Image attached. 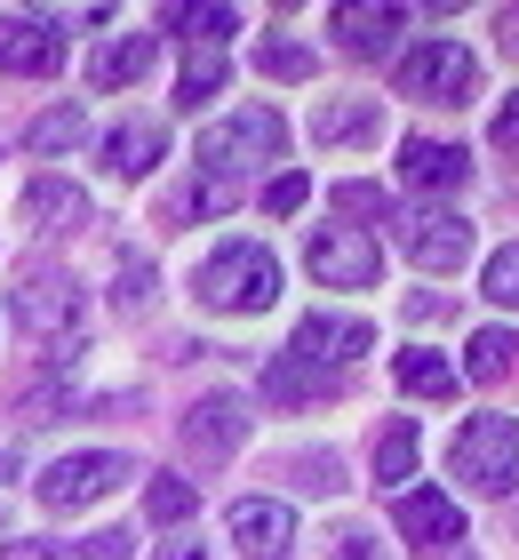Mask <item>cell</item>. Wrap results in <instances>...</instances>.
Here are the masks:
<instances>
[{
  "label": "cell",
  "instance_id": "836d02e7",
  "mask_svg": "<svg viewBox=\"0 0 519 560\" xmlns=\"http://www.w3.org/2000/svg\"><path fill=\"white\" fill-rule=\"evenodd\" d=\"M328 545H335L328 560H384V545L368 537V528H335V537H328Z\"/></svg>",
  "mask_w": 519,
  "mask_h": 560
},
{
  "label": "cell",
  "instance_id": "9a60e30c",
  "mask_svg": "<svg viewBox=\"0 0 519 560\" xmlns=\"http://www.w3.org/2000/svg\"><path fill=\"white\" fill-rule=\"evenodd\" d=\"M400 176L415 192H456L463 176H472V161H463V144H432V137H408L400 144Z\"/></svg>",
  "mask_w": 519,
  "mask_h": 560
},
{
  "label": "cell",
  "instance_id": "cb8c5ba5",
  "mask_svg": "<svg viewBox=\"0 0 519 560\" xmlns=\"http://www.w3.org/2000/svg\"><path fill=\"white\" fill-rule=\"evenodd\" d=\"M264 393H272V400H328L335 376H328V369H304V361H288V352H280V361L264 369Z\"/></svg>",
  "mask_w": 519,
  "mask_h": 560
},
{
  "label": "cell",
  "instance_id": "f35d334b",
  "mask_svg": "<svg viewBox=\"0 0 519 560\" xmlns=\"http://www.w3.org/2000/svg\"><path fill=\"white\" fill-rule=\"evenodd\" d=\"M161 560H208V552H200V545H168Z\"/></svg>",
  "mask_w": 519,
  "mask_h": 560
},
{
  "label": "cell",
  "instance_id": "8992f818",
  "mask_svg": "<svg viewBox=\"0 0 519 560\" xmlns=\"http://www.w3.org/2000/svg\"><path fill=\"white\" fill-rule=\"evenodd\" d=\"M120 480H137V465H128L120 448H81V456H57V465L40 472V504L48 513H89Z\"/></svg>",
  "mask_w": 519,
  "mask_h": 560
},
{
  "label": "cell",
  "instance_id": "7402d4cb",
  "mask_svg": "<svg viewBox=\"0 0 519 560\" xmlns=\"http://www.w3.org/2000/svg\"><path fill=\"white\" fill-rule=\"evenodd\" d=\"M511 369H519V337H511V328H480V337H472V361H463V376H472V385H504Z\"/></svg>",
  "mask_w": 519,
  "mask_h": 560
},
{
  "label": "cell",
  "instance_id": "d590c367",
  "mask_svg": "<svg viewBox=\"0 0 519 560\" xmlns=\"http://www.w3.org/2000/svg\"><path fill=\"white\" fill-rule=\"evenodd\" d=\"M496 144H504V152L519 144V89H511V96H504V105H496Z\"/></svg>",
  "mask_w": 519,
  "mask_h": 560
},
{
  "label": "cell",
  "instance_id": "5bb4252c",
  "mask_svg": "<svg viewBox=\"0 0 519 560\" xmlns=\"http://www.w3.org/2000/svg\"><path fill=\"white\" fill-rule=\"evenodd\" d=\"M24 224H33V233H81L89 192L64 185V176H33V185H24Z\"/></svg>",
  "mask_w": 519,
  "mask_h": 560
},
{
  "label": "cell",
  "instance_id": "e0dca14e",
  "mask_svg": "<svg viewBox=\"0 0 519 560\" xmlns=\"http://www.w3.org/2000/svg\"><path fill=\"white\" fill-rule=\"evenodd\" d=\"M152 57H161V40H152V33L104 40L96 57H89V89H104V96H113V89H128V81H144V72H152Z\"/></svg>",
  "mask_w": 519,
  "mask_h": 560
},
{
  "label": "cell",
  "instance_id": "277c9868",
  "mask_svg": "<svg viewBox=\"0 0 519 560\" xmlns=\"http://www.w3.org/2000/svg\"><path fill=\"white\" fill-rule=\"evenodd\" d=\"M448 472L463 480V489H480V497H511L519 489V424L511 417H472L456 432V448H448Z\"/></svg>",
  "mask_w": 519,
  "mask_h": 560
},
{
  "label": "cell",
  "instance_id": "44dd1931",
  "mask_svg": "<svg viewBox=\"0 0 519 560\" xmlns=\"http://www.w3.org/2000/svg\"><path fill=\"white\" fill-rule=\"evenodd\" d=\"M232 81V57H224V48H192V57H185V72H176V105H185V113H200L208 105V96H216Z\"/></svg>",
  "mask_w": 519,
  "mask_h": 560
},
{
  "label": "cell",
  "instance_id": "4316f807",
  "mask_svg": "<svg viewBox=\"0 0 519 560\" xmlns=\"http://www.w3.org/2000/svg\"><path fill=\"white\" fill-rule=\"evenodd\" d=\"M256 72H264V81H311V72H320V57H311V48L304 40H264V48H256Z\"/></svg>",
  "mask_w": 519,
  "mask_h": 560
},
{
  "label": "cell",
  "instance_id": "74e56055",
  "mask_svg": "<svg viewBox=\"0 0 519 560\" xmlns=\"http://www.w3.org/2000/svg\"><path fill=\"white\" fill-rule=\"evenodd\" d=\"M89 552L96 560H128V537H120V528H104V537H89Z\"/></svg>",
  "mask_w": 519,
  "mask_h": 560
},
{
  "label": "cell",
  "instance_id": "4fadbf2b",
  "mask_svg": "<svg viewBox=\"0 0 519 560\" xmlns=\"http://www.w3.org/2000/svg\"><path fill=\"white\" fill-rule=\"evenodd\" d=\"M392 521H400V537L415 552H456L463 545V513H456V497H439V489H408L392 504Z\"/></svg>",
  "mask_w": 519,
  "mask_h": 560
},
{
  "label": "cell",
  "instance_id": "ba28073f",
  "mask_svg": "<svg viewBox=\"0 0 519 560\" xmlns=\"http://www.w3.org/2000/svg\"><path fill=\"white\" fill-rule=\"evenodd\" d=\"M359 352H376V328L359 320V313H304L296 320V337H288V361H304V369H352Z\"/></svg>",
  "mask_w": 519,
  "mask_h": 560
},
{
  "label": "cell",
  "instance_id": "4dcf8cb0",
  "mask_svg": "<svg viewBox=\"0 0 519 560\" xmlns=\"http://www.w3.org/2000/svg\"><path fill=\"white\" fill-rule=\"evenodd\" d=\"M335 209L344 217H384L392 200H384V185H368V176H344V185H335Z\"/></svg>",
  "mask_w": 519,
  "mask_h": 560
},
{
  "label": "cell",
  "instance_id": "ac0fdd59",
  "mask_svg": "<svg viewBox=\"0 0 519 560\" xmlns=\"http://www.w3.org/2000/svg\"><path fill=\"white\" fill-rule=\"evenodd\" d=\"M161 152H168V137L152 129V120H120V129L104 137V168H120V176H152V168H161Z\"/></svg>",
  "mask_w": 519,
  "mask_h": 560
},
{
  "label": "cell",
  "instance_id": "f1b7e54d",
  "mask_svg": "<svg viewBox=\"0 0 519 560\" xmlns=\"http://www.w3.org/2000/svg\"><path fill=\"white\" fill-rule=\"evenodd\" d=\"M232 209V185H216V176H200V185H185L168 200V224H192V217H224Z\"/></svg>",
  "mask_w": 519,
  "mask_h": 560
},
{
  "label": "cell",
  "instance_id": "8d00e7d4",
  "mask_svg": "<svg viewBox=\"0 0 519 560\" xmlns=\"http://www.w3.org/2000/svg\"><path fill=\"white\" fill-rule=\"evenodd\" d=\"M496 48H504V57H519V9H496Z\"/></svg>",
  "mask_w": 519,
  "mask_h": 560
},
{
  "label": "cell",
  "instance_id": "2e32d148",
  "mask_svg": "<svg viewBox=\"0 0 519 560\" xmlns=\"http://www.w3.org/2000/svg\"><path fill=\"white\" fill-rule=\"evenodd\" d=\"M400 9H384V0H344L335 9V40L352 48V57H392V33H400Z\"/></svg>",
  "mask_w": 519,
  "mask_h": 560
},
{
  "label": "cell",
  "instance_id": "83f0119b",
  "mask_svg": "<svg viewBox=\"0 0 519 560\" xmlns=\"http://www.w3.org/2000/svg\"><path fill=\"white\" fill-rule=\"evenodd\" d=\"M168 24L192 48H224V33H240V9H168Z\"/></svg>",
  "mask_w": 519,
  "mask_h": 560
},
{
  "label": "cell",
  "instance_id": "30bf717a",
  "mask_svg": "<svg viewBox=\"0 0 519 560\" xmlns=\"http://www.w3.org/2000/svg\"><path fill=\"white\" fill-rule=\"evenodd\" d=\"M224 528H232V545L248 560H296V513L280 497H240L224 513Z\"/></svg>",
  "mask_w": 519,
  "mask_h": 560
},
{
  "label": "cell",
  "instance_id": "603a6c76",
  "mask_svg": "<svg viewBox=\"0 0 519 560\" xmlns=\"http://www.w3.org/2000/svg\"><path fill=\"white\" fill-rule=\"evenodd\" d=\"M144 513L161 521V528H185L200 513V489H192V480H176V472H152L144 480Z\"/></svg>",
  "mask_w": 519,
  "mask_h": 560
},
{
  "label": "cell",
  "instance_id": "9c48e42d",
  "mask_svg": "<svg viewBox=\"0 0 519 560\" xmlns=\"http://www.w3.org/2000/svg\"><path fill=\"white\" fill-rule=\"evenodd\" d=\"M400 248L415 272H456L463 257H472V224H463L456 209H408L400 217Z\"/></svg>",
  "mask_w": 519,
  "mask_h": 560
},
{
  "label": "cell",
  "instance_id": "d4e9b609",
  "mask_svg": "<svg viewBox=\"0 0 519 560\" xmlns=\"http://www.w3.org/2000/svg\"><path fill=\"white\" fill-rule=\"evenodd\" d=\"M24 144H33L40 161H48V152H72V144H89V113H81V105H57V113H40L33 129H24Z\"/></svg>",
  "mask_w": 519,
  "mask_h": 560
},
{
  "label": "cell",
  "instance_id": "6da1fadb",
  "mask_svg": "<svg viewBox=\"0 0 519 560\" xmlns=\"http://www.w3.org/2000/svg\"><path fill=\"white\" fill-rule=\"evenodd\" d=\"M192 296L208 304V313H264V304L280 296V257L264 241H224L216 257L192 272Z\"/></svg>",
  "mask_w": 519,
  "mask_h": 560
},
{
  "label": "cell",
  "instance_id": "484cf974",
  "mask_svg": "<svg viewBox=\"0 0 519 560\" xmlns=\"http://www.w3.org/2000/svg\"><path fill=\"white\" fill-rule=\"evenodd\" d=\"M376 480L384 489H400V480H415V417H392L376 441Z\"/></svg>",
  "mask_w": 519,
  "mask_h": 560
},
{
  "label": "cell",
  "instance_id": "ffe728a7",
  "mask_svg": "<svg viewBox=\"0 0 519 560\" xmlns=\"http://www.w3.org/2000/svg\"><path fill=\"white\" fill-rule=\"evenodd\" d=\"M392 376H400V393H415V400H456V369L439 361V352H424V345H408L392 361Z\"/></svg>",
  "mask_w": 519,
  "mask_h": 560
},
{
  "label": "cell",
  "instance_id": "3957f363",
  "mask_svg": "<svg viewBox=\"0 0 519 560\" xmlns=\"http://www.w3.org/2000/svg\"><path fill=\"white\" fill-rule=\"evenodd\" d=\"M9 313H16L24 337L72 352V345H81V328H89V296H81V280H72V272H24L16 296H9Z\"/></svg>",
  "mask_w": 519,
  "mask_h": 560
},
{
  "label": "cell",
  "instance_id": "7c38bea8",
  "mask_svg": "<svg viewBox=\"0 0 519 560\" xmlns=\"http://www.w3.org/2000/svg\"><path fill=\"white\" fill-rule=\"evenodd\" d=\"M240 441H248V400L240 393H208V400L185 409V448L200 456V465H224Z\"/></svg>",
  "mask_w": 519,
  "mask_h": 560
},
{
  "label": "cell",
  "instance_id": "d6a6232c",
  "mask_svg": "<svg viewBox=\"0 0 519 560\" xmlns=\"http://www.w3.org/2000/svg\"><path fill=\"white\" fill-rule=\"evenodd\" d=\"M152 304V272H144V257H128L120 265V313H144Z\"/></svg>",
  "mask_w": 519,
  "mask_h": 560
},
{
  "label": "cell",
  "instance_id": "1f68e13d",
  "mask_svg": "<svg viewBox=\"0 0 519 560\" xmlns=\"http://www.w3.org/2000/svg\"><path fill=\"white\" fill-rule=\"evenodd\" d=\"M304 200H311V185H304V176H296V168H280V176H272V185H264V209H272V217H296V209H304Z\"/></svg>",
  "mask_w": 519,
  "mask_h": 560
},
{
  "label": "cell",
  "instance_id": "d6986e66",
  "mask_svg": "<svg viewBox=\"0 0 519 560\" xmlns=\"http://www.w3.org/2000/svg\"><path fill=\"white\" fill-rule=\"evenodd\" d=\"M376 129H384V113L368 105V96H352V105H320V113H311V137H320V144H376Z\"/></svg>",
  "mask_w": 519,
  "mask_h": 560
},
{
  "label": "cell",
  "instance_id": "52a82bcc",
  "mask_svg": "<svg viewBox=\"0 0 519 560\" xmlns=\"http://www.w3.org/2000/svg\"><path fill=\"white\" fill-rule=\"evenodd\" d=\"M304 265H311L320 289H376V272H384L376 241L359 233V224H320V233L304 241Z\"/></svg>",
  "mask_w": 519,
  "mask_h": 560
},
{
  "label": "cell",
  "instance_id": "f546056e",
  "mask_svg": "<svg viewBox=\"0 0 519 560\" xmlns=\"http://www.w3.org/2000/svg\"><path fill=\"white\" fill-rule=\"evenodd\" d=\"M487 296H496V304H511V313H519V241L487 257Z\"/></svg>",
  "mask_w": 519,
  "mask_h": 560
},
{
  "label": "cell",
  "instance_id": "7a4b0ae2",
  "mask_svg": "<svg viewBox=\"0 0 519 560\" xmlns=\"http://www.w3.org/2000/svg\"><path fill=\"white\" fill-rule=\"evenodd\" d=\"M264 161H288V120L272 105H240L232 120L200 129V176H216V185H232L240 168H264Z\"/></svg>",
  "mask_w": 519,
  "mask_h": 560
},
{
  "label": "cell",
  "instance_id": "e575fe53",
  "mask_svg": "<svg viewBox=\"0 0 519 560\" xmlns=\"http://www.w3.org/2000/svg\"><path fill=\"white\" fill-rule=\"evenodd\" d=\"M0 560H72V552H64V545H48V537H16Z\"/></svg>",
  "mask_w": 519,
  "mask_h": 560
},
{
  "label": "cell",
  "instance_id": "5b68a950",
  "mask_svg": "<svg viewBox=\"0 0 519 560\" xmlns=\"http://www.w3.org/2000/svg\"><path fill=\"white\" fill-rule=\"evenodd\" d=\"M392 81H400V96H415V105H472L480 96V65H472L463 40H424V48L400 57Z\"/></svg>",
  "mask_w": 519,
  "mask_h": 560
},
{
  "label": "cell",
  "instance_id": "8fae6325",
  "mask_svg": "<svg viewBox=\"0 0 519 560\" xmlns=\"http://www.w3.org/2000/svg\"><path fill=\"white\" fill-rule=\"evenodd\" d=\"M57 65H64L57 16H0V72H16V81H48Z\"/></svg>",
  "mask_w": 519,
  "mask_h": 560
}]
</instances>
